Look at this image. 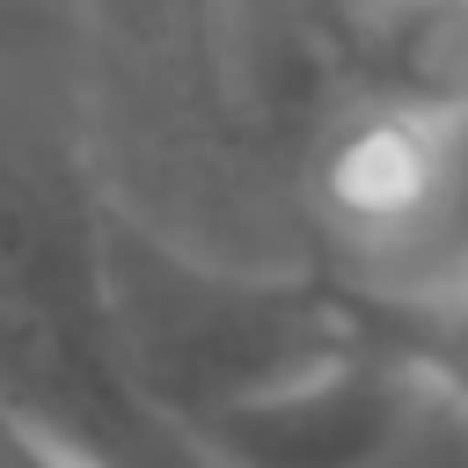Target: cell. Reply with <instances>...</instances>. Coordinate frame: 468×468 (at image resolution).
<instances>
[{"mask_svg": "<svg viewBox=\"0 0 468 468\" xmlns=\"http://www.w3.org/2000/svg\"><path fill=\"white\" fill-rule=\"evenodd\" d=\"M102 190L0 146V424L51 468H212L132 380L102 300Z\"/></svg>", "mask_w": 468, "mask_h": 468, "instance_id": "6da1fadb", "label": "cell"}, {"mask_svg": "<svg viewBox=\"0 0 468 468\" xmlns=\"http://www.w3.org/2000/svg\"><path fill=\"white\" fill-rule=\"evenodd\" d=\"M102 300L139 395L197 446L205 424L271 402L351 351H366L344 263L256 271L176 241L132 205L102 197Z\"/></svg>", "mask_w": 468, "mask_h": 468, "instance_id": "7a4b0ae2", "label": "cell"}, {"mask_svg": "<svg viewBox=\"0 0 468 468\" xmlns=\"http://www.w3.org/2000/svg\"><path fill=\"white\" fill-rule=\"evenodd\" d=\"M417 410L424 402L410 395V380L366 344L344 366L205 424L197 453L212 468H380Z\"/></svg>", "mask_w": 468, "mask_h": 468, "instance_id": "3957f363", "label": "cell"}, {"mask_svg": "<svg viewBox=\"0 0 468 468\" xmlns=\"http://www.w3.org/2000/svg\"><path fill=\"white\" fill-rule=\"evenodd\" d=\"M344 278L366 344L410 380V395L424 410H468V263H446L431 278Z\"/></svg>", "mask_w": 468, "mask_h": 468, "instance_id": "277c9868", "label": "cell"}, {"mask_svg": "<svg viewBox=\"0 0 468 468\" xmlns=\"http://www.w3.org/2000/svg\"><path fill=\"white\" fill-rule=\"evenodd\" d=\"M0 468H51V461H44V453H37L29 439H15V431L0 424Z\"/></svg>", "mask_w": 468, "mask_h": 468, "instance_id": "5b68a950", "label": "cell"}]
</instances>
